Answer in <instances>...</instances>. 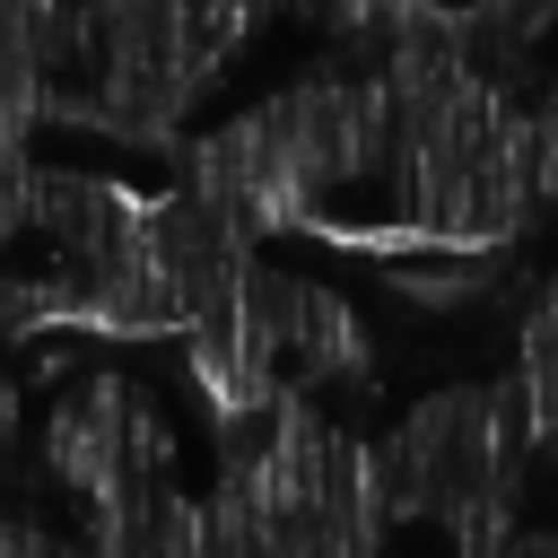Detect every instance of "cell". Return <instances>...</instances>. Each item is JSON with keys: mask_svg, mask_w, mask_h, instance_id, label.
<instances>
[{"mask_svg": "<svg viewBox=\"0 0 558 558\" xmlns=\"http://www.w3.org/2000/svg\"><path fill=\"white\" fill-rule=\"evenodd\" d=\"M166 462H174L166 410H157L131 375H113V366L78 375V384L44 410V471H52L78 506H113V497H131V488H157Z\"/></svg>", "mask_w": 558, "mask_h": 558, "instance_id": "cell-1", "label": "cell"}]
</instances>
